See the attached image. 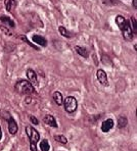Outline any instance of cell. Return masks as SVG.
Instances as JSON below:
<instances>
[{
    "instance_id": "6da1fadb",
    "label": "cell",
    "mask_w": 137,
    "mask_h": 151,
    "mask_svg": "<svg viewBox=\"0 0 137 151\" xmlns=\"http://www.w3.org/2000/svg\"><path fill=\"white\" fill-rule=\"evenodd\" d=\"M26 133H27L29 141H30V150L38 151V149H37V143H38L39 139H40V135H39L38 131L33 128V127L27 126L26 127Z\"/></svg>"
},
{
    "instance_id": "7a4b0ae2",
    "label": "cell",
    "mask_w": 137,
    "mask_h": 151,
    "mask_svg": "<svg viewBox=\"0 0 137 151\" xmlns=\"http://www.w3.org/2000/svg\"><path fill=\"white\" fill-rule=\"evenodd\" d=\"M14 89L17 93L22 95H30L35 93V89L27 80H21L14 86Z\"/></svg>"
},
{
    "instance_id": "3957f363",
    "label": "cell",
    "mask_w": 137,
    "mask_h": 151,
    "mask_svg": "<svg viewBox=\"0 0 137 151\" xmlns=\"http://www.w3.org/2000/svg\"><path fill=\"white\" fill-rule=\"evenodd\" d=\"M63 104L65 106V110L68 113H74L78 107V101L74 96H68L67 98H65Z\"/></svg>"
},
{
    "instance_id": "277c9868",
    "label": "cell",
    "mask_w": 137,
    "mask_h": 151,
    "mask_svg": "<svg viewBox=\"0 0 137 151\" xmlns=\"http://www.w3.org/2000/svg\"><path fill=\"white\" fill-rule=\"evenodd\" d=\"M96 77H97L98 82L102 86H105V87H107V86H109V79H107V75L103 70H97Z\"/></svg>"
},
{
    "instance_id": "5b68a950",
    "label": "cell",
    "mask_w": 137,
    "mask_h": 151,
    "mask_svg": "<svg viewBox=\"0 0 137 151\" xmlns=\"http://www.w3.org/2000/svg\"><path fill=\"white\" fill-rule=\"evenodd\" d=\"M122 34H123V37L125 38L126 40L130 41V40L133 38V31H132V28H131V25H130L129 22H126V25L125 27L122 29Z\"/></svg>"
},
{
    "instance_id": "8992f818",
    "label": "cell",
    "mask_w": 137,
    "mask_h": 151,
    "mask_svg": "<svg viewBox=\"0 0 137 151\" xmlns=\"http://www.w3.org/2000/svg\"><path fill=\"white\" fill-rule=\"evenodd\" d=\"M27 77H28V81L30 82L31 85H32L33 87L38 86V78H37V74L34 72V70L29 68L27 70Z\"/></svg>"
},
{
    "instance_id": "52a82bcc",
    "label": "cell",
    "mask_w": 137,
    "mask_h": 151,
    "mask_svg": "<svg viewBox=\"0 0 137 151\" xmlns=\"http://www.w3.org/2000/svg\"><path fill=\"white\" fill-rule=\"evenodd\" d=\"M114 126H115L114 121L112 119H107L105 121H103L102 124H101V131L103 133H107L114 128Z\"/></svg>"
},
{
    "instance_id": "ba28073f",
    "label": "cell",
    "mask_w": 137,
    "mask_h": 151,
    "mask_svg": "<svg viewBox=\"0 0 137 151\" xmlns=\"http://www.w3.org/2000/svg\"><path fill=\"white\" fill-rule=\"evenodd\" d=\"M17 130H19V128H17V123H15L14 119L10 116L9 119H8V132H9L10 135H15L17 133Z\"/></svg>"
},
{
    "instance_id": "9c48e42d",
    "label": "cell",
    "mask_w": 137,
    "mask_h": 151,
    "mask_svg": "<svg viewBox=\"0 0 137 151\" xmlns=\"http://www.w3.org/2000/svg\"><path fill=\"white\" fill-rule=\"evenodd\" d=\"M43 122L47 126H50V127H52V128H57V123H56V121H55L53 115L46 114L45 116H44V119H43Z\"/></svg>"
},
{
    "instance_id": "30bf717a",
    "label": "cell",
    "mask_w": 137,
    "mask_h": 151,
    "mask_svg": "<svg viewBox=\"0 0 137 151\" xmlns=\"http://www.w3.org/2000/svg\"><path fill=\"white\" fill-rule=\"evenodd\" d=\"M32 40L35 42V43H37L40 46H42V47H45V46L47 45V41H46L45 38L42 37V36H39V35H33Z\"/></svg>"
},
{
    "instance_id": "8fae6325",
    "label": "cell",
    "mask_w": 137,
    "mask_h": 151,
    "mask_svg": "<svg viewBox=\"0 0 137 151\" xmlns=\"http://www.w3.org/2000/svg\"><path fill=\"white\" fill-rule=\"evenodd\" d=\"M0 21H1V23H3L4 25L10 27V28H14V27H15L14 22L12 21V19H9V17H6V15H1V17H0Z\"/></svg>"
},
{
    "instance_id": "7c38bea8",
    "label": "cell",
    "mask_w": 137,
    "mask_h": 151,
    "mask_svg": "<svg viewBox=\"0 0 137 151\" xmlns=\"http://www.w3.org/2000/svg\"><path fill=\"white\" fill-rule=\"evenodd\" d=\"M52 98H53V101L57 104V105H61V104H63V94H61V92L55 91V92L53 93V95H52Z\"/></svg>"
},
{
    "instance_id": "4fadbf2b",
    "label": "cell",
    "mask_w": 137,
    "mask_h": 151,
    "mask_svg": "<svg viewBox=\"0 0 137 151\" xmlns=\"http://www.w3.org/2000/svg\"><path fill=\"white\" fill-rule=\"evenodd\" d=\"M75 50H76V52L78 53L79 55L85 57V58H87V57L89 56V52H88V50L86 49V48L81 47V46H75Z\"/></svg>"
},
{
    "instance_id": "5bb4252c",
    "label": "cell",
    "mask_w": 137,
    "mask_h": 151,
    "mask_svg": "<svg viewBox=\"0 0 137 151\" xmlns=\"http://www.w3.org/2000/svg\"><path fill=\"white\" fill-rule=\"evenodd\" d=\"M126 19L125 17H123L122 15H118V17H116V23H117V25H118V27L120 28V30H122V29L125 27L126 25Z\"/></svg>"
},
{
    "instance_id": "9a60e30c",
    "label": "cell",
    "mask_w": 137,
    "mask_h": 151,
    "mask_svg": "<svg viewBox=\"0 0 137 151\" xmlns=\"http://www.w3.org/2000/svg\"><path fill=\"white\" fill-rule=\"evenodd\" d=\"M39 147H40L41 151H49V149H50V145L46 139L42 140L40 142V144H39Z\"/></svg>"
},
{
    "instance_id": "2e32d148",
    "label": "cell",
    "mask_w": 137,
    "mask_h": 151,
    "mask_svg": "<svg viewBox=\"0 0 137 151\" xmlns=\"http://www.w3.org/2000/svg\"><path fill=\"white\" fill-rule=\"evenodd\" d=\"M127 124H128V119H127V117H125V116H120L119 117V119H118V128L119 129H124L126 126H127Z\"/></svg>"
},
{
    "instance_id": "e0dca14e",
    "label": "cell",
    "mask_w": 137,
    "mask_h": 151,
    "mask_svg": "<svg viewBox=\"0 0 137 151\" xmlns=\"http://www.w3.org/2000/svg\"><path fill=\"white\" fill-rule=\"evenodd\" d=\"M58 31H59V33H61V36H63V37H66V38H71V37H72L71 33L68 32V31L65 28V27L61 26V27L58 28Z\"/></svg>"
},
{
    "instance_id": "ac0fdd59",
    "label": "cell",
    "mask_w": 137,
    "mask_h": 151,
    "mask_svg": "<svg viewBox=\"0 0 137 151\" xmlns=\"http://www.w3.org/2000/svg\"><path fill=\"white\" fill-rule=\"evenodd\" d=\"M54 140L56 142H59V143H61V144H67L68 143L67 137H65L63 135H55V136H54Z\"/></svg>"
},
{
    "instance_id": "d6986e66",
    "label": "cell",
    "mask_w": 137,
    "mask_h": 151,
    "mask_svg": "<svg viewBox=\"0 0 137 151\" xmlns=\"http://www.w3.org/2000/svg\"><path fill=\"white\" fill-rule=\"evenodd\" d=\"M12 3H14V1H12V0H5V6H6V9H7L8 12H10V10H12Z\"/></svg>"
},
{
    "instance_id": "ffe728a7",
    "label": "cell",
    "mask_w": 137,
    "mask_h": 151,
    "mask_svg": "<svg viewBox=\"0 0 137 151\" xmlns=\"http://www.w3.org/2000/svg\"><path fill=\"white\" fill-rule=\"evenodd\" d=\"M19 38H21V39L22 40H23V41H25L26 42V43H28L29 44V45H30L31 46V47H33V48H34V49H37V50H38V48H37L36 47V46H35L34 45V44H32V43H31V42L30 41H29V40L27 39V38H26L25 36H19Z\"/></svg>"
},
{
    "instance_id": "44dd1931",
    "label": "cell",
    "mask_w": 137,
    "mask_h": 151,
    "mask_svg": "<svg viewBox=\"0 0 137 151\" xmlns=\"http://www.w3.org/2000/svg\"><path fill=\"white\" fill-rule=\"evenodd\" d=\"M30 122L33 124V125H35V126H37L39 124V121L37 119V117L33 116V115H30Z\"/></svg>"
},
{
    "instance_id": "7402d4cb",
    "label": "cell",
    "mask_w": 137,
    "mask_h": 151,
    "mask_svg": "<svg viewBox=\"0 0 137 151\" xmlns=\"http://www.w3.org/2000/svg\"><path fill=\"white\" fill-rule=\"evenodd\" d=\"M131 23H132V27H133V29H132V31H133V34H135L136 33V21H135V17H131ZM131 27V28H132Z\"/></svg>"
},
{
    "instance_id": "603a6c76",
    "label": "cell",
    "mask_w": 137,
    "mask_h": 151,
    "mask_svg": "<svg viewBox=\"0 0 137 151\" xmlns=\"http://www.w3.org/2000/svg\"><path fill=\"white\" fill-rule=\"evenodd\" d=\"M136 2H137V0H133V6H134V7H137V3H136Z\"/></svg>"
},
{
    "instance_id": "cb8c5ba5",
    "label": "cell",
    "mask_w": 137,
    "mask_h": 151,
    "mask_svg": "<svg viewBox=\"0 0 137 151\" xmlns=\"http://www.w3.org/2000/svg\"><path fill=\"white\" fill-rule=\"evenodd\" d=\"M2 139V128L0 127V140Z\"/></svg>"
}]
</instances>
